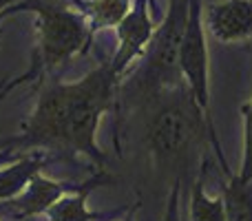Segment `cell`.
Wrapping results in <instances>:
<instances>
[{"mask_svg": "<svg viewBox=\"0 0 252 221\" xmlns=\"http://www.w3.org/2000/svg\"><path fill=\"white\" fill-rule=\"evenodd\" d=\"M204 27L215 40L237 44L252 40V0H219L206 7Z\"/></svg>", "mask_w": 252, "mask_h": 221, "instance_id": "7", "label": "cell"}, {"mask_svg": "<svg viewBox=\"0 0 252 221\" xmlns=\"http://www.w3.org/2000/svg\"><path fill=\"white\" fill-rule=\"evenodd\" d=\"M166 93H168V97L157 106L151 120H148L146 139L153 155L159 161L179 159L188 148L199 142L204 128H208V137L213 142V148L217 153L219 161H221L223 173L230 177L232 173L228 170V164L223 161L221 146H219V139L215 135V126L208 124V120L199 111V106H197L195 97L190 95V91L186 89V84L168 89Z\"/></svg>", "mask_w": 252, "mask_h": 221, "instance_id": "3", "label": "cell"}, {"mask_svg": "<svg viewBox=\"0 0 252 221\" xmlns=\"http://www.w3.org/2000/svg\"><path fill=\"white\" fill-rule=\"evenodd\" d=\"M18 11H33L38 16V47L33 62L42 73L71 62L89 47L93 38L87 18L75 4L69 7L62 0H18L2 13V18Z\"/></svg>", "mask_w": 252, "mask_h": 221, "instance_id": "2", "label": "cell"}, {"mask_svg": "<svg viewBox=\"0 0 252 221\" xmlns=\"http://www.w3.org/2000/svg\"><path fill=\"white\" fill-rule=\"evenodd\" d=\"M188 217L190 221H226V204L223 197H210L204 188V182L195 179L188 199Z\"/></svg>", "mask_w": 252, "mask_h": 221, "instance_id": "13", "label": "cell"}, {"mask_svg": "<svg viewBox=\"0 0 252 221\" xmlns=\"http://www.w3.org/2000/svg\"><path fill=\"white\" fill-rule=\"evenodd\" d=\"M188 7L190 0L168 2V11L153 33L151 44L142 58L144 64L137 73V84L144 91L161 93L184 84L179 73V47L186 31Z\"/></svg>", "mask_w": 252, "mask_h": 221, "instance_id": "4", "label": "cell"}, {"mask_svg": "<svg viewBox=\"0 0 252 221\" xmlns=\"http://www.w3.org/2000/svg\"><path fill=\"white\" fill-rule=\"evenodd\" d=\"M179 73L208 124L215 126L210 117V66L201 0H190V7H188L186 31H184L182 47H179Z\"/></svg>", "mask_w": 252, "mask_h": 221, "instance_id": "5", "label": "cell"}, {"mask_svg": "<svg viewBox=\"0 0 252 221\" xmlns=\"http://www.w3.org/2000/svg\"><path fill=\"white\" fill-rule=\"evenodd\" d=\"M151 0H135L130 4L128 13L124 16V20L120 22L118 29V51L111 58V69L118 78H122L126 71L130 69V64L144 58L148 44L155 33V22L151 18Z\"/></svg>", "mask_w": 252, "mask_h": 221, "instance_id": "6", "label": "cell"}, {"mask_svg": "<svg viewBox=\"0 0 252 221\" xmlns=\"http://www.w3.org/2000/svg\"><path fill=\"white\" fill-rule=\"evenodd\" d=\"M73 4L84 13L91 33L118 27L130 9V0H73Z\"/></svg>", "mask_w": 252, "mask_h": 221, "instance_id": "11", "label": "cell"}, {"mask_svg": "<svg viewBox=\"0 0 252 221\" xmlns=\"http://www.w3.org/2000/svg\"><path fill=\"white\" fill-rule=\"evenodd\" d=\"M137 208H139L137 204H135V206H130V208L126 210V215H124V217L120 219V221H135V213H137Z\"/></svg>", "mask_w": 252, "mask_h": 221, "instance_id": "18", "label": "cell"}, {"mask_svg": "<svg viewBox=\"0 0 252 221\" xmlns=\"http://www.w3.org/2000/svg\"><path fill=\"white\" fill-rule=\"evenodd\" d=\"M51 159L53 155L49 151L33 148V151H27L20 159L2 166L0 168V201H9L16 195H20L29 184V179L35 173H40Z\"/></svg>", "mask_w": 252, "mask_h": 221, "instance_id": "10", "label": "cell"}, {"mask_svg": "<svg viewBox=\"0 0 252 221\" xmlns=\"http://www.w3.org/2000/svg\"><path fill=\"white\" fill-rule=\"evenodd\" d=\"M111 182H113V177H111L104 168H100L91 179H87L78 190L66 192L56 204L49 206V208L44 210V217L49 221H109V219H115L122 210L95 213V210H89V206H87V199L93 188L104 186V184H111Z\"/></svg>", "mask_w": 252, "mask_h": 221, "instance_id": "9", "label": "cell"}, {"mask_svg": "<svg viewBox=\"0 0 252 221\" xmlns=\"http://www.w3.org/2000/svg\"><path fill=\"white\" fill-rule=\"evenodd\" d=\"M38 75H42V71H40V66L33 62V64H31V69L27 71V73H20V75H16V78H4L2 82H0V100H2V97H7L9 91H13L18 84L29 82V80L38 78Z\"/></svg>", "mask_w": 252, "mask_h": 221, "instance_id": "15", "label": "cell"}, {"mask_svg": "<svg viewBox=\"0 0 252 221\" xmlns=\"http://www.w3.org/2000/svg\"><path fill=\"white\" fill-rule=\"evenodd\" d=\"M82 184L84 182L51 179L42 173H35L29 179V184L25 186V190L20 195H16L13 199L4 201V204L18 217H38V215H44V210L51 204H56L62 195H66L71 190H78Z\"/></svg>", "mask_w": 252, "mask_h": 221, "instance_id": "8", "label": "cell"}, {"mask_svg": "<svg viewBox=\"0 0 252 221\" xmlns=\"http://www.w3.org/2000/svg\"><path fill=\"white\" fill-rule=\"evenodd\" d=\"M25 153L27 151H20V148H13V146H0V168L11 164V161H16V159H20Z\"/></svg>", "mask_w": 252, "mask_h": 221, "instance_id": "17", "label": "cell"}, {"mask_svg": "<svg viewBox=\"0 0 252 221\" xmlns=\"http://www.w3.org/2000/svg\"><path fill=\"white\" fill-rule=\"evenodd\" d=\"M179 186H182V184H179V179H177L168 192L166 208H164V219L161 221H182V217H179V190H182V188Z\"/></svg>", "mask_w": 252, "mask_h": 221, "instance_id": "16", "label": "cell"}, {"mask_svg": "<svg viewBox=\"0 0 252 221\" xmlns=\"http://www.w3.org/2000/svg\"><path fill=\"white\" fill-rule=\"evenodd\" d=\"M16 2H18V0H0V20H2V13L7 11L11 4H16Z\"/></svg>", "mask_w": 252, "mask_h": 221, "instance_id": "19", "label": "cell"}, {"mask_svg": "<svg viewBox=\"0 0 252 221\" xmlns=\"http://www.w3.org/2000/svg\"><path fill=\"white\" fill-rule=\"evenodd\" d=\"M241 113H244V157H241V168L235 177L248 184L252 182V95L241 106Z\"/></svg>", "mask_w": 252, "mask_h": 221, "instance_id": "14", "label": "cell"}, {"mask_svg": "<svg viewBox=\"0 0 252 221\" xmlns=\"http://www.w3.org/2000/svg\"><path fill=\"white\" fill-rule=\"evenodd\" d=\"M221 197L226 204V221H252V182L244 184L230 175Z\"/></svg>", "mask_w": 252, "mask_h": 221, "instance_id": "12", "label": "cell"}, {"mask_svg": "<svg viewBox=\"0 0 252 221\" xmlns=\"http://www.w3.org/2000/svg\"><path fill=\"white\" fill-rule=\"evenodd\" d=\"M168 2H175V0H168Z\"/></svg>", "mask_w": 252, "mask_h": 221, "instance_id": "20", "label": "cell"}, {"mask_svg": "<svg viewBox=\"0 0 252 221\" xmlns=\"http://www.w3.org/2000/svg\"><path fill=\"white\" fill-rule=\"evenodd\" d=\"M118 84L120 78L113 73L109 60L89 71L78 82L49 84L40 93L22 135L7 139L0 146L75 153L87 155L104 168L106 157L95 137L102 115L113 106Z\"/></svg>", "mask_w": 252, "mask_h": 221, "instance_id": "1", "label": "cell"}]
</instances>
